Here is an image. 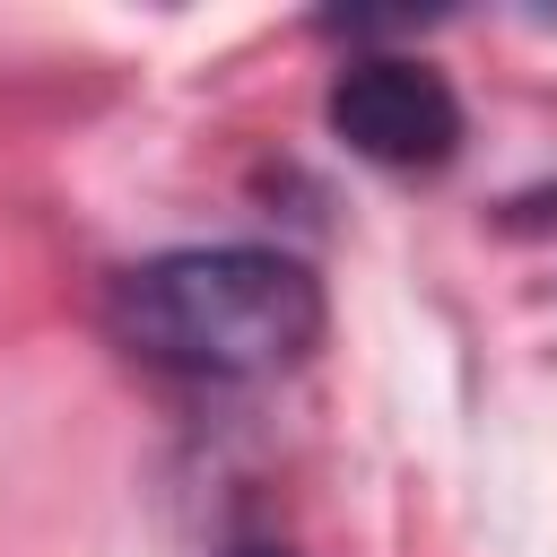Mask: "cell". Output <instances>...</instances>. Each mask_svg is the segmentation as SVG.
Instances as JSON below:
<instances>
[{
	"mask_svg": "<svg viewBox=\"0 0 557 557\" xmlns=\"http://www.w3.org/2000/svg\"><path fill=\"white\" fill-rule=\"evenodd\" d=\"M496 226H505V235H557V174L531 183V191H513V200L496 209Z\"/></svg>",
	"mask_w": 557,
	"mask_h": 557,
	"instance_id": "3957f363",
	"label": "cell"
},
{
	"mask_svg": "<svg viewBox=\"0 0 557 557\" xmlns=\"http://www.w3.org/2000/svg\"><path fill=\"white\" fill-rule=\"evenodd\" d=\"M322 113H331V131L366 165H392V174H435L461 148V96H453V78L435 61H409V52H357L331 78Z\"/></svg>",
	"mask_w": 557,
	"mask_h": 557,
	"instance_id": "7a4b0ae2",
	"label": "cell"
},
{
	"mask_svg": "<svg viewBox=\"0 0 557 557\" xmlns=\"http://www.w3.org/2000/svg\"><path fill=\"white\" fill-rule=\"evenodd\" d=\"M322 278L270 244H183L148 252L113 278L104 331L157 374L183 383H261L313 357L322 339Z\"/></svg>",
	"mask_w": 557,
	"mask_h": 557,
	"instance_id": "6da1fadb",
	"label": "cell"
},
{
	"mask_svg": "<svg viewBox=\"0 0 557 557\" xmlns=\"http://www.w3.org/2000/svg\"><path fill=\"white\" fill-rule=\"evenodd\" d=\"M235 557H287V548H235Z\"/></svg>",
	"mask_w": 557,
	"mask_h": 557,
	"instance_id": "277c9868",
	"label": "cell"
}]
</instances>
